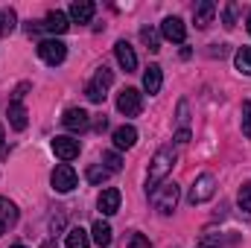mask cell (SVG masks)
I'll return each instance as SVG.
<instances>
[{"label":"cell","instance_id":"obj_31","mask_svg":"<svg viewBox=\"0 0 251 248\" xmlns=\"http://www.w3.org/2000/svg\"><path fill=\"white\" fill-rule=\"evenodd\" d=\"M128 248H149V240H146L143 234H131V240H128Z\"/></svg>","mask_w":251,"mask_h":248},{"label":"cell","instance_id":"obj_32","mask_svg":"<svg viewBox=\"0 0 251 248\" xmlns=\"http://www.w3.org/2000/svg\"><path fill=\"white\" fill-rule=\"evenodd\" d=\"M187 102H184V99H181V102H178V125H181V128H187Z\"/></svg>","mask_w":251,"mask_h":248},{"label":"cell","instance_id":"obj_21","mask_svg":"<svg viewBox=\"0 0 251 248\" xmlns=\"http://www.w3.org/2000/svg\"><path fill=\"white\" fill-rule=\"evenodd\" d=\"M0 222H3V225H15V222H18V207H15V201H9L6 196H0Z\"/></svg>","mask_w":251,"mask_h":248},{"label":"cell","instance_id":"obj_15","mask_svg":"<svg viewBox=\"0 0 251 248\" xmlns=\"http://www.w3.org/2000/svg\"><path fill=\"white\" fill-rule=\"evenodd\" d=\"M213 15H216V3H213V0H199V3L193 6V21H196V26H201V29L213 21Z\"/></svg>","mask_w":251,"mask_h":248},{"label":"cell","instance_id":"obj_26","mask_svg":"<svg viewBox=\"0 0 251 248\" xmlns=\"http://www.w3.org/2000/svg\"><path fill=\"white\" fill-rule=\"evenodd\" d=\"M140 38H143V44H146L152 53H158V50H161V41H158V32H155V29H143V32H140Z\"/></svg>","mask_w":251,"mask_h":248},{"label":"cell","instance_id":"obj_13","mask_svg":"<svg viewBox=\"0 0 251 248\" xmlns=\"http://www.w3.org/2000/svg\"><path fill=\"white\" fill-rule=\"evenodd\" d=\"M53 152L67 164V161L79 158V140H73V137H56V140H53Z\"/></svg>","mask_w":251,"mask_h":248},{"label":"cell","instance_id":"obj_33","mask_svg":"<svg viewBox=\"0 0 251 248\" xmlns=\"http://www.w3.org/2000/svg\"><path fill=\"white\" fill-rule=\"evenodd\" d=\"M176 140H178V143H187V140H190V131H187V128H181V131L176 134Z\"/></svg>","mask_w":251,"mask_h":248},{"label":"cell","instance_id":"obj_34","mask_svg":"<svg viewBox=\"0 0 251 248\" xmlns=\"http://www.w3.org/2000/svg\"><path fill=\"white\" fill-rule=\"evenodd\" d=\"M105 125H108V120H105V117H100V120L94 123V128H97V131H105Z\"/></svg>","mask_w":251,"mask_h":248},{"label":"cell","instance_id":"obj_5","mask_svg":"<svg viewBox=\"0 0 251 248\" xmlns=\"http://www.w3.org/2000/svg\"><path fill=\"white\" fill-rule=\"evenodd\" d=\"M117 111L123 117H137L143 111V94L137 88H123L120 97H117Z\"/></svg>","mask_w":251,"mask_h":248},{"label":"cell","instance_id":"obj_24","mask_svg":"<svg viewBox=\"0 0 251 248\" xmlns=\"http://www.w3.org/2000/svg\"><path fill=\"white\" fill-rule=\"evenodd\" d=\"M237 204H240V210L243 213H251V181L240 187V193H237Z\"/></svg>","mask_w":251,"mask_h":248},{"label":"cell","instance_id":"obj_38","mask_svg":"<svg viewBox=\"0 0 251 248\" xmlns=\"http://www.w3.org/2000/svg\"><path fill=\"white\" fill-rule=\"evenodd\" d=\"M12 248H26V246H12Z\"/></svg>","mask_w":251,"mask_h":248},{"label":"cell","instance_id":"obj_1","mask_svg":"<svg viewBox=\"0 0 251 248\" xmlns=\"http://www.w3.org/2000/svg\"><path fill=\"white\" fill-rule=\"evenodd\" d=\"M173 167H176V152H173V146L158 149V152H155V158H152L149 175H146V196H152L158 187L167 181V175L173 173Z\"/></svg>","mask_w":251,"mask_h":248},{"label":"cell","instance_id":"obj_4","mask_svg":"<svg viewBox=\"0 0 251 248\" xmlns=\"http://www.w3.org/2000/svg\"><path fill=\"white\" fill-rule=\"evenodd\" d=\"M38 56H41L44 64L56 67V64H62L64 59H67V44L59 41V38H44V41L38 44Z\"/></svg>","mask_w":251,"mask_h":248},{"label":"cell","instance_id":"obj_18","mask_svg":"<svg viewBox=\"0 0 251 248\" xmlns=\"http://www.w3.org/2000/svg\"><path fill=\"white\" fill-rule=\"evenodd\" d=\"M137 143V128L134 125H120L114 128V146L117 149H131Z\"/></svg>","mask_w":251,"mask_h":248},{"label":"cell","instance_id":"obj_37","mask_svg":"<svg viewBox=\"0 0 251 248\" xmlns=\"http://www.w3.org/2000/svg\"><path fill=\"white\" fill-rule=\"evenodd\" d=\"M3 231H6V225H3V222H0V237H3Z\"/></svg>","mask_w":251,"mask_h":248},{"label":"cell","instance_id":"obj_8","mask_svg":"<svg viewBox=\"0 0 251 248\" xmlns=\"http://www.w3.org/2000/svg\"><path fill=\"white\" fill-rule=\"evenodd\" d=\"M50 181H53V190H56V193H70V190L76 187V170H73L70 164H59V167L53 170Z\"/></svg>","mask_w":251,"mask_h":248},{"label":"cell","instance_id":"obj_23","mask_svg":"<svg viewBox=\"0 0 251 248\" xmlns=\"http://www.w3.org/2000/svg\"><path fill=\"white\" fill-rule=\"evenodd\" d=\"M15 24H18L15 12H12V9H0V35H9V32H15Z\"/></svg>","mask_w":251,"mask_h":248},{"label":"cell","instance_id":"obj_28","mask_svg":"<svg viewBox=\"0 0 251 248\" xmlns=\"http://www.w3.org/2000/svg\"><path fill=\"white\" fill-rule=\"evenodd\" d=\"M243 134L251 137V99L243 102Z\"/></svg>","mask_w":251,"mask_h":248},{"label":"cell","instance_id":"obj_35","mask_svg":"<svg viewBox=\"0 0 251 248\" xmlns=\"http://www.w3.org/2000/svg\"><path fill=\"white\" fill-rule=\"evenodd\" d=\"M246 29H249V35H251V12H249V18H246Z\"/></svg>","mask_w":251,"mask_h":248},{"label":"cell","instance_id":"obj_25","mask_svg":"<svg viewBox=\"0 0 251 248\" xmlns=\"http://www.w3.org/2000/svg\"><path fill=\"white\" fill-rule=\"evenodd\" d=\"M108 175H111V170H105V167H100V164L88 170V181H91V184H102V181H108Z\"/></svg>","mask_w":251,"mask_h":248},{"label":"cell","instance_id":"obj_11","mask_svg":"<svg viewBox=\"0 0 251 248\" xmlns=\"http://www.w3.org/2000/svg\"><path fill=\"white\" fill-rule=\"evenodd\" d=\"M94 12H97V6H94L91 0H73L70 9H67V18H70L73 24H88V21L94 18Z\"/></svg>","mask_w":251,"mask_h":248},{"label":"cell","instance_id":"obj_27","mask_svg":"<svg viewBox=\"0 0 251 248\" xmlns=\"http://www.w3.org/2000/svg\"><path fill=\"white\" fill-rule=\"evenodd\" d=\"M102 161H105V170H111V173H120V167H123V161H120L117 152H105Z\"/></svg>","mask_w":251,"mask_h":248},{"label":"cell","instance_id":"obj_36","mask_svg":"<svg viewBox=\"0 0 251 248\" xmlns=\"http://www.w3.org/2000/svg\"><path fill=\"white\" fill-rule=\"evenodd\" d=\"M0 152H3V125H0Z\"/></svg>","mask_w":251,"mask_h":248},{"label":"cell","instance_id":"obj_7","mask_svg":"<svg viewBox=\"0 0 251 248\" xmlns=\"http://www.w3.org/2000/svg\"><path fill=\"white\" fill-rule=\"evenodd\" d=\"M213 193H216V178L210 175V173H204V175H199L193 187H190V204H201V201H207V198H213Z\"/></svg>","mask_w":251,"mask_h":248},{"label":"cell","instance_id":"obj_19","mask_svg":"<svg viewBox=\"0 0 251 248\" xmlns=\"http://www.w3.org/2000/svg\"><path fill=\"white\" fill-rule=\"evenodd\" d=\"M91 240H94L100 248L111 246V225H108V222H102V219H97V222H94V228H91Z\"/></svg>","mask_w":251,"mask_h":248},{"label":"cell","instance_id":"obj_2","mask_svg":"<svg viewBox=\"0 0 251 248\" xmlns=\"http://www.w3.org/2000/svg\"><path fill=\"white\" fill-rule=\"evenodd\" d=\"M114 85V73L108 70V67H100L97 73H94V79L85 85V97L91 99V102H102L105 97H108V88Z\"/></svg>","mask_w":251,"mask_h":248},{"label":"cell","instance_id":"obj_14","mask_svg":"<svg viewBox=\"0 0 251 248\" xmlns=\"http://www.w3.org/2000/svg\"><path fill=\"white\" fill-rule=\"evenodd\" d=\"M114 56H117V62H120V67H123L126 73L137 70V56H134V50H131L128 41H117L114 44Z\"/></svg>","mask_w":251,"mask_h":248},{"label":"cell","instance_id":"obj_16","mask_svg":"<svg viewBox=\"0 0 251 248\" xmlns=\"http://www.w3.org/2000/svg\"><path fill=\"white\" fill-rule=\"evenodd\" d=\"M6 117H9V125H12L15 131H24V128H26V108H24L21 99H12V102H9Z\"/></svg>","mask_w":251,"mask_h":248},{"label":"cell","instance_id":"obj_17","mask_svg":"<svg viewBox=\"0 0 251 248\" xmlns=\"http://www.w3.org/2000/svg\"><path fill=\"white\" fill-rule=\"evenodd\" d=\"M161 82H164L161 67H158V64H149V67H146V73H143V91H146L149 97H155V94L161 91Z\"/></svg>","mask_w":251,"mask_h":248},{"label":"cell","instance_id":"obj_6","mask_svg":"<svg viewBox=\"0 0 251 248\" xmlns=\"http://www.w3.org/2000/svg\"><path fill=\"white\" fill-rule=\"evenodd\" d=\"M41 29H44V32H53V35H64V32L70 29V18L56 9V12H50L41 24H35V26L29 24V32H41Z\"/></svg>","mask_w":251,"mask_h":248},{"label":"cell","instance_id":"obj_22","mask_svg":"<svg viewBox=\"0 0 251 248\" xmlns=\"http://www.w3.org/2000/svg\"><path fill=\"white\" fill-rule=\"evenodd\" d=\"M234 64H237V70H240V73L251 76V47H240V50H237V56H234Z\"/></svg>","mask_w":251,"mask_h":248},{"label":"cell","instance_id":"obj_10","mask_svg":"<svg viewBox=\"0 0 251 248\" xmlns=\"http://www.w3.org/2000/svg\"><path fill=\"white\" fill-rule=\"evenodd\" d=\"M64 128H70V131H85L88 125H91V114L85 111V108H67L62 117Z\"/></svg>","mask_w":251,"mask_h":248},{"label":"cell","instance_id":"obj_3","mask_svg":"<svg viewBox=\"0 0 251 248\" xmlns=\"http://www.w3.org/2000/svg\"><path fill=\"white\" fill-rule=\"evenodd\" d=\"M178 196H181V190H178L176 181H164L149 198H152V204H155L158 213H173L176 204H178Z\"/></svg>","mask_w":251,"mask_h":248},{"label":"cell","instance_id":"obj_12","mask_svg":"<svg viewBox=\"0 0 251 248\" xmlns=\"http://www.w3.org/2000/svg\"><path fill=\"white\" fill-rule=\"evenodd\" d=\"M120 201H123V196H120V190L117 187H108V190H102L100 193V210H102V216H114L117 210H120Z\"/></svg>","mask_w":251,"mask_h":248},{"label":"cell","instance_id":"obj_29","mask_svg":"<svg viewBox=\"0 0 251 248\" xmlns=\"http://www.w3.org/2000/svg\"><path fill=\"white\" fill-rule=\"evenodd\" d=\"M219 243H222V237H216V234H207V237H201V240L196 243V248H219Z\"/></svg>","mask_w":251,"mask_h":248},{"label":"cell","instance_id":"obj_9","mask_svg":"<svg viewBox=\"0 0 251 248\" xmlns=\"http://www.w3.org/2000/svg\"><path fill=\"white\" fill-rule=\"evenodd\" d=\"M161 35H164L167 41H173V44H184V38H187V26H184L181 18H167V21L161 24Z\"/></svg>","mask_w":251,"mask_h":248},{"label":"cell","instance_id":"obj_20","mask_svg":"<svg viewBox=\"0 0 251 248\" xmlns=\"http://www.w3.org/2000/svg\"><path fill=\"white\" fill-rule=\"evenodd\" d=\"M64 246L67 248H88L91 246V237H88V231H82V228H70L67 237H64Z\"/></svg>","mask_w":251,"mask_h":248},{"label":"cell","instance_id":"obj_30","mask_svg":"<svg viewBox=\"0 0 251 248\" xmlns=\"http://www.w3.org/2000/svg\"><path fill=\"white\" fill-rule=\"evenodd\" d=\"M234 24H237V6H234V3H228V6H225V26L231 29Z\"/></svg>","mask_w":251,"mask_h":248}]
</instances>
